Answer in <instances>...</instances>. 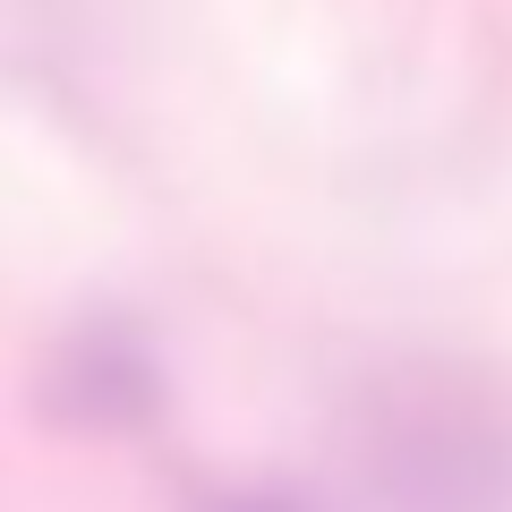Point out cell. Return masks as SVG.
<instances>
[{
	"label": "cell",
	"mask_w": 512,
	"mask_h": 512,
	"mask_svg": "<svg viewBox=\"0 0 512 512\" xmlns=\"http://www.w3.org/2000/svg\"><path fill=\"white\" fill-rule=\"evenodd\" d=\"M197 512H308V504H299V495H274V487H239V495L197 504Z\"/></svg>",
	"instance_id": "3"
},
{
	"label": "cell",
	"mask_w": 512,
	"mask_h": 512,
	"mask_svg": "<svg viewBox=\"0 0 512 512\" xmlns=\"http://www.w3.org/2000/svg\"><path fill=\"white\" fill-rule=\"evenodd\" d=\"M350 512H512V384L402 367L367 384L342 453Z\"/></svg>",
	"instance_id": "1"
},
{
	"label": "cell",
	"mask_w": 512,
	"mask_h": 512,
	"mask_svg": "<svg viewBox=\"0 0 512 512\" xmlns=\"http://www.w3.org/2000/svg\"><path fill=\"white\" fill-rule=\"evenodd\" d=\"M163 402V367L128 325H86L52 359V410L77 427H137Z\"/></svg>",
	"instance_id": "2"
}]
</instances>
